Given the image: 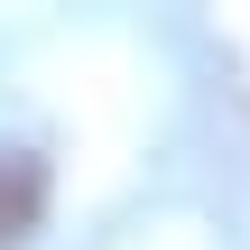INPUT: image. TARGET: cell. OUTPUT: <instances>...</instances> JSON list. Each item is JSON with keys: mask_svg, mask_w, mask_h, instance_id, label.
<instances>
[{"mask_svg": "<svg viewBox=\"0 0 250 250\" xmlns=\"http://www.w3.org/2000/svg\"><path fill=\"white\" fill-rule=\"evenodd\" d=\"M37 213H46V167L37 158H19V148H0V250H19L37 232Z\"/></svg>", "mask_w": 250, "mask_h": 250, "instance_id": "cell-1", "label": "cell"}]
</instances>
